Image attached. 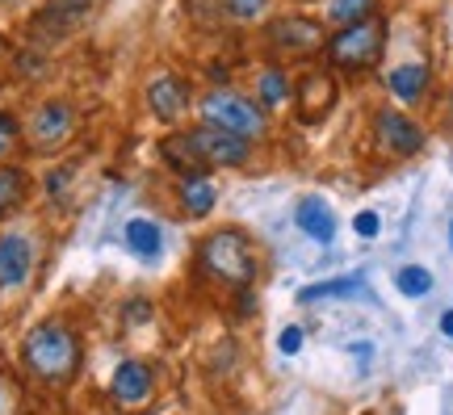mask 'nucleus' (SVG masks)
Listing matches in <instances>:
<instances>
[{
  "label": "nucleus",
  "instance_id": "f257e3e1",
  "mask_svg": "<svg viewBox=\"0 0 453 415\" xmlns=\"http://www.w3.org/2000/svg\"><path fill=\"white\" fill-rule=\"evenodd\" d=\"M197 273L231 294H248L260 277V248L243 227H214L197 243Z\"/></svg>",
  "mask_w": 453,
  "mask_h": 415
},
{
  "label": "nucleus",
  "instance_id": "f03ea898",
  "mask_svg": "<svg viewBox=\"0 0 453 415\" xmlns=\"http://www.w3.org/2000/svg\"><path fill=\"white\" fill-rule=\"evenodd\" d=\"M21 361H26V369H30L38 382L67 386L81 373V361H84L81 335L64 319L34 323L30 332H26V340H21Z\"/></svg>",
  "mask_w": 453,
  "mask_h": 415
},
{
  "label": "nucleus",
  "instance_id": "7ed1b4c3",
  "mask_svg": "<svg viewBox=\"0 0 453 415\" xmlns=\"http://www.w3.org/2000/svg\"><path fill=\"white\" fill-rule=\"evenodd\" d=\"M197 122L214 130H226L235 139H248V143H260L269 134V113L260 110L257 96L235 93V88H211V93L197 101Z\"/></svg>",
  "mask_w": 453,
  "mask_h": 415
},
{
  "label": "nucleus",
  "instance_id": "20e7f679",
  "mask_svg": "<svg viewBox=\"0 0 453 415\" xmlns=\"http://www.w3.org/2000/svg\"><path fill=\"white\" fill-rule=\"evenodd\" d=\"M382 55H387V17L382 13H370L353 21V26H344V30H332L327 34V47H324V59L340 72H370V67L382 64Z\"/></svg>",
  "mask_w": 453,
  "mask_h": 415
},
{
  "label": "nucleus",
  "instance_id": "39448f33",
  "mask_svg": "<svg viewBox=\"0 0 453 415\" xmlns=\"http://www.w3.org/2000/svg\"><path fill=\"white\" fill-rule=\"evenodd\" d=\"M265 38L269 50L286 55V59H315L327 47V30L324 21H315L307 13H277L265 21Z\"/></svg>",
  "mask_w": 453,
  "mask_h": 415
},
{
  "label": "nucleus",
  "instance_id": "423d86ee",
  "mask_svg": "<svg viewBox=\"0 0 453 415\" xmlns=\"http://www.w3.org/2000/svg\"><path fill=\"white\" fill-rule=\"evenodd\" d=\"M290 101H294V118H298V122H307V127L324 122L340 101L336 72H332V67H307V72L298 76V84L290 88Z\"/></svg>",
  "mask_w": 453,
  "mask_h": 415
},
{
  "label": "nucleus",
  "instance_id": "0eeeda50",
  "mask_svg": "<svg viewBox=\"0 0 453 415\" xmlns=\"http://www.w3.org/2000/svg\"><path fill=\"white\" fill-rule=\"evenodd\" d=\"M373 143L382 147L387 156H399V160H411V156H420L424 143H428V134L424 127L411 118L407 110H395V105H382V110L373 113Z\"/></svg>",
  "mask_w": 453,
  "mask_h": 415
},
{
  "label": "nucleus",
  "instance_id": "6e6552de",
  "mask_svg": "<svg viewBox=\"0 0 453 415\" xmlns=\"http://www.w3.org/2000/svg\"><path fill=\"white\" fill-rule=\"evenodd\" d=\"M189 130V139H194V151L197 160L206 164V173L214 168H243V164L257 156V143H248V139H235V134H226V130H214V127H185Z\"/></svg>",
  "mask_w": 453,
  "mask_h": 415
},
{
  "label": "nucleus",
  "instance_id": "1a4fd4ad",
  "mask_svg": "<svg viewBox=\"0 0 453 415\" xmlns=\"http://www.w3.org/2000/svg\"><path fill=\"white\" fill-rule=\"evenodd\" d=\"M72 130H76V110H72L67 101H42V105L34 110L30 127H26V139H30V147L42 156V151L64 147L67 139H72Z\"/></svg>",
  "mask_w": 453,
  "mask_h": 415
},
{
  "label": "nucleus",
  "instance_id": "9d476101",
  "mask_svg": "<svg viewBox=\"0 0 453 415\" xmlns=\"http://www.w3.org/2000/svg\"><path fill=\"white\" fill-rule=\"evenodd\" d=\"M147 110L156 113V122L164 127H177L185 110H189V84L173 76V72H160L147 81Z\"/></svg>",
  "mask_w": 453,
  "mask_h": 415
},
{
  "label": "nucleus",
  "instance_id": "9b49d317",
  "mask_svg": "<svg viewBox=\"0 0 453 415\" xmlns=\"http://www.w3.org/2000/svg\"><path fill=\"white\" fill-rule=\"evenodd\" d=\"M110 395L118 407H143L156 395V369L147 365V361H134V357L122 361L110 378Z\"/></svg>",
  "mask_w": 453,
  "mask_h": 415
},
{
  "label": "nucleus",
  "instance_id": "f8f14e48",
  "mask_svg": "<svg viewBox=\"0 0 453 415\" xmlns=\"http://www.w3.org/2000/svg\"><path fill=\"white\" fill-rule=\"evenodd\" d=\"M34 273V243L26 235H0V289H21Z\"/></svg>",
  "mask_w": 453,
  "mask_h": 415
},
{
  "label": "nucleus",
  "instance_id": "ddd939ff",
  "mask_svg": "<svg viewBox=\"0 0 453 415\" xmlns=\"http://www.w3.org/2000/svg\"><path fill=\"white\" fill-rule=\"evenodd\" d=\"M177 206L185 219H211L219 206V185L214 173H189L177 176Z\"/></svg>",
  "mask_w": 453,
  "mask_h": 415
},
{
  "label": "nucleus",
  "instance_id": "4468645a",
  "mask_svg": "<svg viewBox=\"0 0 453 415\" xmlns=\"http://www.w3.org/2000/svg\"><path fill=\"white\" fill-rule=\"evenodd\" d=\"M294 227H298L311 243H332L336 240V210L327 206L319 193H307V197H298V206H294Z\"/></svg>",
  "mask_w": 453,
  "mask_h": 415
},
{
  "label": "nucleus",
  "instance_id": "2eb2a0df",
  "mask_svg": "<svg viewBox=\"0 0 453 415\" xmlns=\"http://www.w3.org/2000/svg\"><path fill=\"white\" fill-rule=\"evenodd\" d=\"M433 88V67L428 64H395L387 72V93L399 105H420Z\"/></svg>",
  "mask_w": 453,
  "mask_h": 415
},
{
  "label": "nucleus",
  "instance_id": "dca6fc26",
  "mask_svg": "<svg viewBox=\"0 0 453 415\" xmlns=\"http://www.w3.org/2000/svg\"><path fill=\"white\" fill-rule=\"evenodd\" d=\"M30 202V173L17 164H0V219H9Z\"/></svg>",
  "mask_w": 453,
  "mask_h": 415
},
{
  "label": "nucleus",
  "instance_id": "f3484780",
  "mask_svg": "<svg viewBox=\"0 0 453 415\" xmlns=\"http://www.w3.org/2000/svg\"><path fill=\"white\" fill-rule=\"evenodd\" d=\"M290 76H286V67H277V64H269V67H260L257 72V101H260V110L269 113V110H281L286 101H290Z\"/></svg>",
  "mask_w": 453,
  "mask_h": 415
},
{
  "label": "nucleus",
  "instance_id": "a211bd4d",
  "mask_svg": "<svg viewBox=\"0 0 453 415\" xmlns=\"http://www.w3.org/2000/svg\"><path fill=\"white\" fill-rule=\"evenodd\" d=\"M160 156L168 168H177V176H189V173H206V164L197 160L194 151V139H189V130H177V134H168L160 143Z\"/></svg>",
  "mask_w": 453,
  "mask_h": 415
},
{
  "label": "nucleus",
  "instance_id": "6ab92c4d",
  "mask_svg": "<svg viewBox=\"0 0 453 415\" xmlns=\"http://www.w3.org/2000/svg\"><path fill=\"white\" fill-rule=\"evenodd\" d=\"M361 273H344V277H327V281H315V286L298 289V303L311 306V303H327V298H353L361 289Z\"/></svg>",
  "mask_w": 453,
  "mask_h": 415
},
{
  "label": "nucleus",
  "instance_id": "aec40b11",
  "mask_svg": "<svg viewBox=\"0 0 453 415\" xmlns=\"http://www.w3.org/2000/svg\"><path fill=\"white\" fill-rule=\"evenodd\" d=\"M127 248L139 260H156L164 248V235H160V223L156 219H130L127 223Z\"/></svg>",
  "mask_w": 453,
  "mask_h": 415
},
{
  "label": "nucleus",
  "instance_id": "412c9836",
  "mask_svg": "<svg viewBox=\"0 0 453 415\" xmlns=\"http://www.w3.org/2000/svg\"><path fill=\"white\" fill-rule=\"evenodd\" d=\"M370 13H378V0H324V26L332 30H344Z\"/></svg>",
  "mask_w": 453,
  "mask_h": 415
},
{
  "label": "nucleus",
  "instance_id": "4be33fe9",
  "mask_svg": "<svg viewBox=\"0 0 453 415\" xmlns=\"http://www.w3.org/2000/svg\"><path fill=\"white\" fill-rule=\"evenodd\" d=\"M88 9H93V0H50L47 13H42V21L55 26V34H64V30H72L76 21H84Z\"/></svg>",
  "mask_w": 453,
  "mask_h": 415
},
{
  "label": "nucleus",
  "instance_id": "5701e85b",
  "mask_svg": "<svg viewBox=\"0 0 453 415\" xmlns=\"http://www.w3.org/2000/svg\"><path fill=\"white\" fill-rule=\"evenodd\" d=\"M395 289H399L403 298H428V289H433V273L424 269V265H403V269L395 273Z\"/></svg>",
  "mask_w": 453,
  "mask_h": 415
},
{
  "label": "nucleus",
  "instance_id": "b1692460",
  "mask_svg": "<svg viewBox=\"0 0 453 415\" xmlns=\"http://www.w3.org/2000/svg\"><path fill=\"white\" fill-rule=\"evenodd\" d=\"M223 13L235 21V26H257V21H269V4L273 0H219Z\"/></svg>",
  "mask_w": 453,
  "mask_h": 415
},
{
  "label": "nucleus",
  "instance_id": "393cba45",
  "mask_svg": "<svg viewBox=\"0 0 453 415\" xmlns=\"http://www.w3.org/2000/svg\"><path fill=\"white\" fill-rule=\"evenodd\" d=\"M17 143H21V122H17L13 113L0 110V160H9L17 151Z\"/></svg>",
  "mask_w": 453,
  "mask_h": 415
},
{
  "label": "nucleus",
  "instance_id": "a878e982",
  "mask_svg": "<svg viewBox=\"0 0 453 415\" xmlns=\"http://www.w3.org/2000/svg\"><path fill=\"white\" fill-rule=\"evenodd\" d=\"M303 340H307V332L298 323H290V327H281V335H277V349L286 352V357H294V352H303Z\"/></svg>",
  "mask_w": 453,
  "mask_h": 415
},
{
  "label": "nucleus",
  "instance_id": "bb28decb",
  "mask_svg": "<svg viewBox=\"0 0 453 415\" xmlns=\"http://www.w3.org/2000/svg\"><path fill=\"white\" fill-rule=\"evenodd\" d=\"M353 231H357V235H361V240H373V235L382 231V219H378L373 210H361V214H357V219H353Z\"/></svg>",
  "mask_w": 453,
  "mask_h": 415
},
{
  "label": "nucleus",
  "instance_id": "cd10ccee",
  "mask_svg": "<svg viewBox=\"0 0 453 415\" xmlns=\"http://www.w3.org/2000/svg\"><path fill=\"white\" fill-rule=\"evenodd\" d=\"M13 407H17V395H13V386L0 378V415H13Z\"/></svg>",
  "mask_w": 453,
  "mask_h": 415
},
{
  "label": "nucleus",
  "instance_id": "c85d7f7f",
  "mask_svg": "<svg viewBox=\"0 0 453 415\" xmlns=\"http://www.w3.org/2000/svg\"><path fill=\"white\" fill-rule=\"evenodd\" d=\"M441 332H445V335H449V340H453V306H449V311H445V315H441Z\"/></svg>",
  "mask_w": 453,
  "mask_h": 415
},
{
  "label": "nucleus",
  "instance_id": "c756f323",
  "mask_svg": "<svg viewBox=\"0 0 453 415\" xmlns=\"http://www.w3.org/2000/svg\"><path fill=\"white\" fill-rule=\"evenodd\" d=\"M449 130H453V96H449Z\"/></svg>",
  "mask_w": 453,
  "mask_h": 415
},
{
  "label": "nucleus",
  "instance_id": "7c9ffc66",
  "mask_svg": "<svg viewBox=\"0 0 453 415\" xmlns=\"http://www.w3.org/2000/svg\"><path fill=\"white\" fill-rule=\"evenodd\" d=\"M294 4H315V0H294Z\"/></svg>",
  "mask_w": 453,
  "mask_h": 415
},
{
  "label": "nucleus",
  "instance_id": "2f4dec72",
  "mask_svg": "<svg viewBox=\"0 0 453 415\" xmlns=\"http://www.w3.org/2000/svg\"><path fill=\"white\" fill-rule=\"evenodd\" d=\"M449 248H453V227H449Z\"/></svg>",
  "mask_w": 453,
  "mask_h": 415
},
{
  "label": "nucleus",
  "instance_id": "473e14b6",
  "mask_svg": "<svg viewBox=\"0 0 453 415\" xmlns=\"http://www.w3.org/2000/svg\"><path fill=\"white\" fill-rule=\"evenodd\" d=\"M0 50H4V38H0Z\"/></svg>",
  "mask_w": 453,
  "mask_h": 415
}]
</instances>
